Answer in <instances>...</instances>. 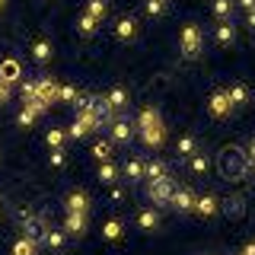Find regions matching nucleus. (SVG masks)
Segmentation results:
<instances>
[{
    "mask_svg": "<svg viewBox=\"0 0 255 255\" xmlns=\"http://www.w3.org/2000/svg\"><path fill=\"white\" fill-rule=\"evenodd\" d=\"M217 172H220V179H227V182H243L246 172H249V156H246L236 143H227L217 153Z\"/></svg>",
    "mask_w": 255,
    "mask_h": 255,
    "instance_id": "1",
    "label": "nucleus"
},
{
    "mask_svg": "<svg viewBox=\"0 0 255 255\" xmlns=\"http://www.w3.org/2000/svg\"><path fill=\"white\" fill-rule=\"evenodd\" d=\"M137 134L147 147H163L166 140V125H163V115H159L156 106H143L140 115H137Z\"/></svg>",
    "mask_w": 255,
    "mask_h": 255,
    "instance_id": "2",
    "label": "nucleus"
},
{
    "mask_svg": "<svg viewBox=\"0 0 255 255\" xmlns=\"http://www.w3.org/2000/svg\"><path fill=\"white\" fill-rule=\"evenodd\" d=\"M179 51H182V58L185 61H195L198 54L204 51V35H201V29L195 26V22H185L179 32Z\"/></svg>",
    "mask_w": 255,
    "mask_h": 255,
    "instance_id": "3",
    "label": "nucleus"
},
{
    "mask_svg": "<svg viewBox=\"0 0 255 255\" xmlns=\"http://www.w3.org/2000/svg\"><path fill=\"white\" fill-rule=\"evenodd\" d=\"M109 134H112V143H131V137L137 134V125H134L131 118L115 115L112 125H109Z\"/></svg>",
    "mask_w": 255,
    "mask_h": 255,
    "instance_id": "4",
    "label": "nucleus"
},
{
    "mask_svg": "<svg viewBox=\"0 0 255 255\" xmlns=\"http://www.w3.org/2000/svg\"><path fill=\"white\" fill-rule=\"evenodd\" d=\"M172 195H175V182L172 179H159V182H150V185H147V198L153 201V207L169 204Z\"/></svg>",
    "mask_w": 255,
    "mask_h": 255,
    "instance_id": "5",
    "label": "nucleus"
},
{
    "mask_svg": "<svg viewBox=\"0 0 255 255\" xmlns=\"http://www.w3.org/2000/svg\"><path fill=\"white\" fill-rule=\"evenodd\" d=\"M48 230H51V227H48L45 217H38V214H32L29 220H22V236L32 239V243H38V246L45 243V233H48Z\"/></svg>",
    "mask_w": 255,
    "mask_h": 255,
    "instance_id": "6",
    "label": "nucleus"
},
{
    "mask_svg": "<svg viewBox=\"0 0 255 255\" xmlns=\"http://www.w3.org/2000/svg\"><path fill=\"white\" fill-rule=\"evenodd\" d=\"M207 112H211L214 118H230V115H233V106H230L227 90H214L211 93V99H207Z\"/></svg>",
    "mask_w": 255,
    "mask_h": 255,
    "instance_id": "7",
    "label": "nucleus"
},
{
    "mask_svg": "<svg viewBox=\"0 0 255 255\" xmlns=\"http://www.w3.org/2000/svg\"><path fill=\"white\" fill-rule=\"evenodd\" d=\"M195 214H198L201 220L217 217V214H220V198H217V195H198V198H195Z\"/></svg>",
    "mask_w": 255,
    "mask_h": 255,
    "instance_id": "8",
    "label": "nucleus"
},
{
    "mask_svg": "<svg viewBox=\"0 0 255 255\" xmlns=\"http://www.w3.org/2000/svg\"><path fill=\"white\" fill-rule=\"evenodd\" d=\"M35 99L45 102V106H54V102H58V83H54L51 77L35 80Z\"/></svg>",
    "mask_w": 255,
    "mask_h": 255,
    "instance_id": "9",
    "label": "nucleus"
},
{
    "mask_svg": "<svg viewBox=\"0 0 255 255\" xmlns=\"http://www.w3.org/2000/svg\"><path fill=\"white\" fill-rule=\"evenodd\" d=\"M195 191H188V188H175V195H172V201L169 207H175L179 214H195Z\"/></svg>",
    "mask_w": 255,
    "mask_h": 255,
    "instance_id": "10",
    "label": "nucleus"
},
{
    "mask_svg": "<svg viewBox=\"0 0 255 255\" xmlns=\"http://www.w3.org/2000/svg\"><path fill=\"white\" fill-rule=\"evenodd\" d=\"M90 112L96 115V122H99V125H112V118H115V112L109 109L106 96H93V99H90Z\"/></svg>",
    "mask_w": 255,
    "mask_h": 255,
    "instance_id": "11",
    "label": "nucleus"
},
{
    "mask_svg": "<svg viewBox=\"0 0 255 255\" xmlns=\"http://www.w3.org/2000/svg\"><path fill=\"white\" fill-rule=\"evenodd\" d=\"M115 35H118V42H134L137 38V19L134 16H122L115 22Z\"/></svg>",
    "mask_w": 255,
    "mask_h": 255,
    "instance_id": "12",
    "label": "nucleus"
},
{
    "mask_svg": "<svg viewBox=\"0 0 255 255\" xmlns=\"http://www.w3.org/2000/svg\"><path fill=\"white\" fill-rule=\"evenodd\" d=\"M106 102H109V109L118 115V112L128 109V102H131V99H128V90H125V86H112V90L106 93Z\"/></svg>",
    "mask_w": 255,
    "mask_h": 255,
    "instance_id": "13",
    "label": "nucleus"
},
{
    "mask_svg": "<svg viewBox=\"0 0 255 255\" xmlns=\"http://www.w3.org/2000/svg\"><path fill=\"white\" fill-rule=\"evenodd\" d=\"M137 227L143 230V233H156V227H159V211L156 207H143V211H137Z\"/></svg>",
    "mask_w": 255,
    "mask_h": 255,
    "instance_id": "14",
    "label": "nucleus"
},
{
    "mask_svg": "<svg viewBox=\"0 0 255 255\" xmlns=\"http://www.w3.org/2000/svg\"><path fill=\"white\" fill-rule=\"evenodd\" d=\"M214 42L217 45H233L236 42V26H233V19H227V22H217V29H214Z\"/></svg>",
    "mask_w": 255,
    "mask_h": 255,
    "instance_id": "15",
    "label": "nucleus"
},
{
    "mask_svg": "<svg viewBox=\"0 0 255 255\" xmlns=\"http://www.w3.org/2000/svg\"><path fill=\"white\" fill-rule=\"evenodd\" d=\"M64 233H70V236H86V214H74V211H67V220H64Z\"/></svg>",
    "mask_w": 255,
    "mask_h": 255,
    "instance_id": "16",
    "label": "nucleus"
},
{
    "mask_svg": "<svg viewBox=\"0 0 255 255\" xmlns=\"http://www.w3.org/2000/svg\"><path fill=\"white\" fill-rule=\"evenodd\" d=\"M32 58H35L38 64H48L54 58V45L48 42V38H35V42H32Z\"/></svg>",
    "mask_w": 255,
    "mask_h": 255,
    "instance_id": "17",
    "label": "nucleus"
},
{
    "mask_svg": "<svg viewBox=\"0 0 255 255\" xmlns=\"http://www.w3.org/2000/svg\"><path fill=\"white\" fill-rule=\"evenodd\" d=\"M22 77V70H19V61H13V58H6L3 64H0V80H3L6 86H13L16 80Z\"/></svg>",
    "mask_w": 255,
    "mask_h": 255,
    "instance_id": "18",
    "label": "nucleus"
},
{
    "mask_svg": "<svg viewBox=\"0 0 255 255\" xmlns=\"http://www.w3.org/2000/svg\"><path fill=\"white\" fill-rule=\"evenodd\" d=\"M227 96H230V106H233V112H236V109H243L246 102H249V86H246V83H233L227 90Z\"/></svg>",
    "mask_w": 255,
    "mask_h": 255,
    "instance_id": "19",
    "label": "nucleus"
},
{
    "mask_svg": "<svg viewBox=\"0 0 255 255\" xmlns=\"http://www.w3.org/2000/svg\"><path fill=\"white\" fill-rule=\"evenodd\" d=\"M143 179H150V182L169 179V169H166V163H159V159H150V163H143Z\"/></svg>",
    "mask_w": 255,
    "mask_h": 255,
    "instance_id": "20",
    "label": "nucleus"
},
{
    "mask_svg": "<svg viewBox=\"0 0 255 255\" xmlns=\"http://www.w3.org/2000/svg\"><path fill=\"white\" fill-rule=\"evenodd\" d=\"M67 211L86 214V211H90V195H86V191H70V195H67Z\"/></svg>",
    "mask_w": 255,
    "mask_h": 255,
    "instance_id": "21",
    "label": "nucleus"
},
{
    "mask_svg": "<svg viewBox=\"0 0 255 255\" xmlns=\"http://www.w3.org/2000/svg\"><path fill=\"white\" fill-rule=\"evenodd\" d=\"M122 175L131 182V185H134V182H140V179H143V159H137V156L128 159V163L122 166Z\"/></svg>",
    "mask_w": 255,
    "mask_h": 255,
    "instance_id": "22",
    "label": "nucleus"
},
{
    "mask_svg": "<svg viewBox=\"0 0 255 255\" xmlns=\"http://www.w3.org/2000/svg\"><path fill=\"white\" fill-rule=\"evenodd\" d=\"M207 169H211V156H207V153H201V150H198L195 156H188V172H191V175H204Z\"/></svg>",
    "mask_w": 255,
    "mask_h": 255,
    "instance_id": "23",
    "label": "nucleus"
},
{
    "mask_svg": "<svg viewBox=\"0 0 255 255\" xmlns=\"http://www.w3.org/2000/svg\"><path fill=\"white\" fill-rule=\"evenodd\" d=\"M112 156H115V143H112V140H96V143H93V159L109 163Z\"/></svg>",
    "mask_w": 255,
    "mask_h": 255,
    "instance_id": "24",
    "label": "nucleus"
},
{
    "mask_svg": "<svg viewBox=\"0 0 255 255\" xmlns=\"http://www.w3.org/2000/svg\"><path fill=\"white\" fill-rule=\"evenodd\" d=\"M175 153H179V156H195L198 153V137H195V134H185V137H179V143H175Z\"/></svg>",
    "mask_w": 255,
    "mask_h": 255,
    "instance_id": "25",
    "label": "nucleus"
},
{
    "mask_svg": "<svg viewBox=\"0 0 255 255\" xmlns=\"http://www.w3.org/2000/svg\"><path fill=\"white\" fill-rule=\"evenodd\" d=\"M86 16H93V19L102 26V19L109 16V3L106 0H86Z\"/></svg>",
    "mask_w": 255,
    "mask_h": 255,
    "instance_id": "26",
    "label": "nucleus"
},
{
    "mask_svg": "<svg viewBox=\"0 0 255 255\" xmlns=\"http://www.w3.org/2000/svg\"><path fill=\"white\" fill-rule=\"evenodd\" d=\"M220 211L227 214V217H233V220H243V214H246L243 198H230V201H220Z\"/></svg>",
    "mask_w": 255,
    "mask_h": 255,
    "instance_id": "27",
    "label": "nucleus"
},
{
    "mask_svg": "<svg viewBox=\"0 0 255 255\" xmlns=\"http://www.w3.org/2000/svg\"><path fill=\"white\" fill-rule=\"evenodd\" d=\"M102 236H106L109 243H115V239H122V236H125V223L118 220V217L106 220V227H102Z\"/></svg>",
    "mask_w": 255,
    "mask_h": 255,
    "instance_id": "28",
    "label": "nucleus"
},
{
    "mask_svg": "<svg viewBox=\"0 0 255 255\" xmlns=\"http://www.w3.org/2000/svg\"><path fill=\"white\" fill-rule=\"evenodd\" d=\"M233 6H236V0H214L211 10L220 22H227V19H233Z\"/></svg>",
    "mask_w": 255,
    "mask_h": 255,
    "instance_id": "29",
    "label": "nucleus"
},
{
    "mask_svg": "<svg viewBox=\"0 0 255 255\" xmlns=\"http://www.w3.org/2000/svg\"><path fill=\"white\" fill-rule=\"evenodd\" d=\"M99 182L102 185H115L118 182V166L112 163V159L109 163H99Z\"/></svg>",
    "mask_w": 255,
    "mask_h": 255,
    "instance_id": "30",
    "label": "nucleus"
},
{
    "mask_svg": "<svg viewBox=\"0 0 255 255\" xmlns=\"http://www.w3.org/2000/svg\"><path fill=\"white\" fill-rule=\"evenodd\" d=\"M64 140H67V131H64V128H51V131L45 134V143L51 150H64Z\"/></svg>",
    "mask_w": 255,
    "mask_h": 255,
    "instance_id": "31",
    "label": "nucleus"
},
{
    "mask_svg": "<svg viewBox=\"0 0 255 255\" xmlns=\"http://www.w3.org/2000/svg\"><path fill=\"white\" fill-rule=\"evenodd\" d=\"M42 246H45V249H51V252H61L64 249V230H48Z\"/></svg>",
    "mask_w": 255,
    "mask_h": 255,
    "instance_id": "32",
    "label": "nucleus"
},
{
    "mask_svg": "<svg viewBox=\"0 0 255 255\" xmlns=\"http://www.w3.org/2000/svg\"><path fill=\"white\" fill-rule=\"evenodd\" d=\"M38 249H42L38 243H32V239L19 236V239H16V246H13V255H38Z\"/></svg>",
    "mask_w": 255,
    "mask_h": 255,
    "instance_id": "33",
    "label": "nucleus"
},
{
    "mask_svg": "<svg viewBox=\"0 0 255 255\" xmlns=\"http://www.w3.org/2000/svg\"><path fill=\"white\" fill-rule=\"evenodd\" d=\"M77 29H80V35H83V38H93L96 35V29H99V22H96L93 19V16H80V19H77Z\"/></svg>",
    "mask_w": 255,
    "mask_h": 255,
    "instance_id": "34",
    "label": "nucleus"
},
{
    "mask_svg": "<svg viewBox=\"0 0 255 255\" xmlns=\"http://www.w3.org/2000/svg\"><path fill=\"white\" fill-rule=\"evenodd\" d=\"M80 99V90L70 83H58V102H77Z\"/></svg>",
    "mask_w": 255,
    "mask_h": 255,
    "instance_id": "35",
    "label": "nucleus"
},
{
    "mask_svg": "<svg viewBox=\"0 0 255 255\" xmlns=\"http://www.w3.org/2000/svg\"><path fill=\"white\" fill-rule=\"evenodd\" d=\"M143 10H147V16H163L166 10H169V3H166V0H147Z\"/></svg>",
    "mask_w": 255,
    "mask_h": 255,
    "instance_id": "36",
    "label": "nucleus"
},
{
    "mask_svg": "<svg viewBox=\"0 0 255 255\" xmlns=\"http://www.w3.org/2000/svg\"><path fill=\"white\" fill-rule=\"evenodd\" d=\"M19 93H22V102H32L35 99V80H26V83L19 86Z\"/></svg>",
    "mask_w": 255,
    "mask_h": 255,
    "instance_id": "37",
    "label": "nucleus"
},
{
    "mask_svg": "<svg viewBox=\"0 0 255 255\" xmlns=\"http://www.w3.org/2000/svg\"><path fill=\"white\" fill-rule=\"evenodd\" d=\"M64 163H67V156H64V150H51V156H48V166H54V169H61Z\"/></svg>",
    "mask_w": 255,
    "mask_h": 255,
    "instance_id": "38",
    "label": "nucleus"
},
{
    "mask_svg": "<svg viewBox=\"0 0 255 255\" xmlns=\"http://www.w3.org/2000/svg\"><path fill=\"white\" fill-rule=\"evenodd\" d=\"M35 118H38V115H35V112H32V109H26V106H22V112H19V125H22V128H29L32 122H35Z\"/></svg>",
    "mask_w": 255,
    "mask_h": 255,
    "instance_id": "39",
    "label": "nucleus"
},
{
    "mask_svg": "<svg viewBox=\"0 0 255 255\" xmlns=\"http://www.w3.org/2000/svg\"><path fill=\"white\" fill-rule=\"evenodd\" d=\"M3 102H10V86L0 80V106H3Z\"/></svg>",
    "mask_w": 255,
    "mask_h": 255,
    "instance_id": "40",
    "label": "nucleus"
},
{
    "mask_svg": "<svg viewBox=\"0 0 255 255\" xmlns=\"http://www.w3.org/2000/svg\"><path fill=\"white\" fill-rule=\"evenodd\" d=\"M236 3H239V6H243V10H246V13H252V10H255V0H236Z\"/></svg>",
    "mask_w": 255,
    "mask_h": 255,
    "instance_id": "41",
    "label": "nucleus"
},
{
    "mask_svg": "<svg viewBox=\"0 0 255 255\" xmlns=\"http://www.w3.org/2000/svg\"><path fill=\"white\" fill-rule=\"evenodd\" d=\"M112 198H115V201H122V198H125V188L122 185H112Z\"/></svg>",
    "mask_w": 255,
    "mask_h": 255,
    "instance_id": "42",
    "label": "nucleus"
},
{
    "mask_svg": "<svg viewBox=\"0 0 255 255\" xmlns=\"http://www.w3.org/2000/svg\"><path fill=\"white\" fill-rule=\"evenodd\" d=\"M246 156H249V166H255V140L249 143V153H246Z\"/></svg>",
    "mask_w": 255,
    "mask_h": 255,
    "instance_id": "43",
    "label": "nucleus"
},
{
    "mask_svg": "<svg viewBox=\"0 0 255 255\" xmlns=\"http://www.w3.org/2000/svg\"><path fill=\"white\" fill-rule=\"evenodd\" d=\"M243 255H255V243H249V246H246V249H243Z\"/></svg>",
    "mask_w": 255,
    "mask_h": 255,
    "instance_id": "44",
    "label": "nucleus"
},
{
    "mask_svg": "<svg viewBox=\"0 0 255 255\" xmlns=\"http://www.w3.org/2000/svg\"><path fill=\"white\" fill-rule=\"evenodd\" d=\"M246 16H249V29L255 32V10H252V13H246Z\"/></svg>",
    "mask_w": 255,
    "mask_h": 255,
    "instance_id": "45",
    "label": "nucleus"
},
{
    "mask_svg": "<svg viewBox=\"0 0 255 255\" xmlns=\"http://www.w3.org/2000/svg\"><path fill=\"white\" fill-rule=\"evenodd\" d=\"M6 10V0H0V13H3Z\"/></svg>",
    "mask_w": 255,
    "mask_h": 255,
    "instance_id": "46",
    "label": "nucleus"
}]
</instances>
